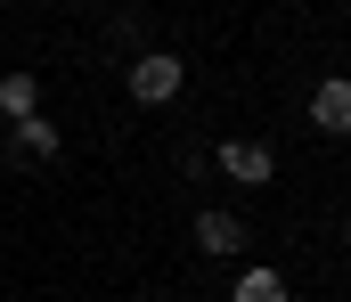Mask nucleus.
I'll list each match as a JSON object with an SVG mask.
<instances>
[{
    "instance_id": "obj_5",
    "label": "nucleus",
    "mask_w": 351,
    "mask_h": 302,
    "mask_svg": "<svg viewBox=\"0 0 351 302\" xmlns=\"http://www.w3.org/2000/svg\"><path fill=\"white\" fill-rule=\"evenodd\" d=\"M33 99H41V82H33V74H0V114H8V123H25Z\"/></svg>"
},
{
    "instance_id": "obj_6",
    "label": "nucleus",
    "mask_w": 351,
    "mask_h": 302,
    "mask_svg": "<svg viewBox=\"0 0 351 302\" xmlns=\"http://www.w3.org/2000/svg\"><path fill=\"white\" fill-rule=\"evenodd\" d=\"M16 155H33V164H41V155H58V123L25 114V123H16Z\"/></svg>"
},
{
    "instance_id": "obj_7",
    "label": "nucleus",
    "mask_w": 351,
    "mask_h": 302,
    "mask_svg": "<svg viewBox=\"0 0 351 302\" xmlns=\"http://www.w3.org/2000/svg\"><path fill=\"white\" fill-rule=\"evenodd\" d=\"M229 302H286V278H278V270H245Z\"/></svg>"
},
{
    "instance_id": "obj_1",
    "label": "nucleus",
    "mask_w": 351,
    "mask_h": 302,
    "mask_svg": "<svg viewBox=\"0 0 351 302\" xmlns=\"http://www.w3.org/2000/svg\"><path fill=\"white\" fill-rule=\"evenodd\" d=\"M180 82H188V74H180V58H164V49H147V58L131 66V99H139V106L180 99Z\"/></svg>"
},
{
    "instance_id": "obj_2",
    "label": "nucleus",
    "mask_w": 351,
    "mask_h": 302,
    "mask_svg": "<svg viewBox=\"0 0 351 302\" xmlns=\"http://www.w3.org/2000/svg\"><path fill=\"white\" fill-rule=\"evenodd\" d=\"M221 172L254 188V180H269V172H278V155H269V147H254V139H229V147H221Z\"/></svg>"
},
{
    "instance_id": "obj_3",
    "label": "nucleus",
    "mask_w": 351,
    "mask_h": 302,
    "mask_svg": "<svg viewBox=\"0 0 351 302\" xmlns=\"http://www.w3.org/2000/svg\"><path fill=\"white\" fill-rule=\"evenodd\" d=\"M311 123L335 139V131H351V82H319L311 90Z\"/></svg>"
},
{
    "instance_id": "obj_4",
    "label": "nucleus",
    "mask_w": 351,
    "mask_h": 302,
    "mask_svg": "<svg viewBox=\"0 0 351 302\" xmlns=\"http://www.w3.org/2000/svg\"><path fill=\"white\" fill-rule=\"evenodd\" d=\"M196 245L204 253H245V221L237 212H196Z\"/></svg>"
}]
</instances>
